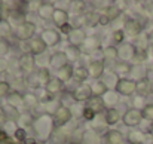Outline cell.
I'll list each match as a JSON object with an SVG mask.
<instances>
[{"instance_id":"53","label":"cell","mask_w":153,"mask_h":144,"mask_svg":"<svg viewBox=\"0 0 153 144\" xmlns=\"http://www.w3.org/2000/svg\"><path fill=\"white\" fill-rule=\"evenodd\" d=\"M9 49H10L9 42H7L6 39L0 37V58H4V55L9 52Z\"/></svg>"},{"instance_id":"60","label":"cell","mask_w":153,"mask_h":144,"mask_svg":"<svg viewBox=\"0 0 153 144\" xmlns=\"http://www.w3.org/2000/svg\"><path fill=\"white\" fill-rule=\"evenodd\" d=\"M149 134L153 137V123H152V126H150V129H149Z\"/></svg>"},{"instance_id":"19","label":"cell","mask_w":153,"mask_h":144,"mask_svg":"<svg viewBox=\"0 0 153 144\" xmlns=\"http://www.w3.org/2000/svg\"><path fill=\"white\" fill-rule=\"evenodd\" d=\"M123 134L117 129H110L104 134V144H123Z\"/></svg>"},{"instance_id":"28","label":"cell","mask_w":153,"mask_h":144,"mask_svg":"<svg viewBox=\"0 0 153 144\" xmlns=\"http://www.w3.org/2000/svg\"><path fill=\"white\" fill-rule=\"evenodd\" d=\"M73 71H74V67L71 64H67L65 67H62L61 70L56 71V77L64 83V82H68L70 79H73Z\"/></svg>"},{"instance_id":"46","label":"cell","mask_w":153,"mask_h":144,"mask_svg":"<svg viewBox=\"0 0 153 144\" xmlns=\"http://www.w3.org/2000/svg\"><path fill=\"white\" fill-rule=\"evenodd\" d=\"M70 24L73 28H82L85 25V13L73 15V19H70Z\"/></svg>"},{"instance_id":"17","label":"cell","mask_w":153,"mask_h":144,"mask_svg":"<svg viewBox=\"0 0 153 144\" xmlns=\"http://www.w3.org/2000/svg\"><path fill=\"white\" fill-rule=\"evenodd\" d=\"M6 99H7V104H9V105H12V107H15L16 110H19V108H24V107H25L24 94H21V92H18V91H10V92H9V95L6 96Z\"/></svg>"},{"instance_id":"15","label":"cell","mask_w":153,"mask_h":144,"mask_svg":"<svg viewBox=\"0 0 153 144\" xmlns=\"http://www.w3.org/2000/svg\"><path fill=\"white\" fill-rule=\"evenodd\" d=\"M55 9H56V7L53 6V3H51V1H42L40 6L37 7L36 13H37V16H39L40 19L49 21V19H52V16H53Z\"/></svg>"},{"instance_id":"30","label":"cell","mask_w":153,"mask_h":144,"mask_svg":"<svg viewBox=\"0 0 153 144\" xmlns=\"http://www.w3.org/2000/svg\"><path fill=\"white\" fill-rule=\"evenodd\" d=\"M119 99H120V95L116 91H108L102 96V102H104V105H107V108H113V105L119 104Z\"/></svg>"},{"instance_id":"54","label":"cell","mask_w":153,"mask_h":144,"mask_svg":"<svg viewBox=\"0 0 153 144\" xmlns=\"http://www.w3.org/2000/svg\"><path fill=\"white\" fill-rule=\"evenodd\" d=\"M10 92V85L4 80H0V98L3 96H7Z\"/></svg>"},{"instance_id":"47","label":"cell","mask_w":153,"mask_h":144,"mask_svg":"<svg viewBox=\"0 0 153 144\" xmlns=\"http://www.w3.org/2000/svg\"><path fill=\"white\" fill-rule=\"evenodd\" d=\"M111 39H113V43H114V46L117 45H122L123 43V39H125V31H123V28H120V30H114L113 31V34H111Z\"/></svg>"},{"instance_id":"57","label":"cell","mask_w":153,"mask_h":144,"mask_svg":"<svg viewBox=\"0 0 153 144\" xmlns=\"http://www.w3.org/2000/svg\"><path fill=\"white\" fill-rule=\"evenodd\" d=\"M110 22H111V21H110V19H108L104 13H101V15H100V25H102V27H104V25H108Z\"/></svg>"},{"instance_id":"3","label":"cell","mask_w":153,"mask_h":144,"mask_svg":"<svg viewBox=\"0 0 153 144\" xmlns=\"http://www.w3.org/2000/svg\"><path fill=\"white\" fill-rule=\"evenodd\" d=\"M71 117H73V111H71V108L67 107V105H62V104H61V105L56 108V111L52 114L55 129H59V128H62L64 125H67V123L71 120Z\"/></svg>"},{"instance_id":"27","label":"cell","mask_w":153,"mask_h":144,"mask_svg":"<svg viewBox=\"0 0 153 144\" xmlns=\"http://www.w3.org/2000/svg\"><path fill=\"white\" fill-rule=\"evenodd\" d=\"M146 132L144 131H140V129H132L129 134H128V140L131 144H144L146 141Z\"/></svg>"},{"instance_id":"2","label":"cell","mask_w":153,"mask_h":144,"mask_svg":"<svg viewBox=\"0 0 153 144\" xmlns=\"http://www.w3.org/2000/svg\"><path fill=\"white\" fill-rule=\"evenodd\" d=\"M36 22L34 21H27L25 24H22L21 27H18L13 33L15 39L19 42H30L31 39H34L36 34Z\"/></svg>"},{"instance_id":"51","label":"cell","mask_w":153,"mask_h":144,"mask_svg":"<svg viewBox=\"0 0 153 144\" xmlns=\"http://www.w3.org/2000/svg\"><path fill=\"white\" fill-rule=\"evenodd\" d=\"M141 111H143V119H146V120L153 123V104H147Z\"/></svg>"},{"instance_id":"29","label":"cell","mask_w":153,"mask_h":144,"mask_svg":"<svg viewBox=\"0 0 153 144\" xmlns=\"http://www.w3.org/2000/svg\"><path fill=\"white\" fill-rule=\"evenodd\" d=\"M82 48H83V50H86V52L98 50V49H101V46H100V39L97 36H88Z\"/></svg>"},{"instance_id":"55","label":"cell","mask_w":153,"mask_h":144,"mask_svg":"<svg viewBox=\"0 0 153 144\" xmlns=\"http://www.w3.org/2000/svg\"><path fill=\"white\" fill-rule=\"evenodd\" d=\"M9 70V61L6 58H0V74L6 73Z\"/></svg>"},{"instance_id":"40","label":"cell","mask_w":153,"mask_h":144,"mask_svg":"<svg viewBox=\"0 0 153 144\" xmlns=\"http://www.w3.org/2000/svg\"><path fill=\"white\" fill-rule=\"evenodd\" d=\"M6 134H9L10 137H13V134L19 129V126H18V122L16 120H10V119H7L4 123H3V128H1Z\"/></svg>"},{"instance_id":"23","label":"cell","mask_w":153,"mask_h":144,"mask_svg":"<svg viewBox=\"0 0 153 144\" xmlns=\"http://www.w3.org/2000/svg\"><path fill=\"white\" fill-rule=\"evenodd\" d=\"M68 143V135L59 129H53V132L51 134L49 140H48V144H67Z\"/></svg>"},{"instance_id":"43","label":"cell","mask_w":153,"mask_h":144,"mask_svg":"<svg viewBox=\"0 0 153 144\" xmlns=\"http://www.w3.org/2000/svg\"><path fill=\"white\" fill-rule=\"evenodd\" d=\"M147 58H149V50H147V49L137 48V52H135V55H134V59H132V61L138 65V64H143Z\"/></svg>"},{"instance_id":"22","label":"cell","mask_w":153,"mask_h":144,"mask_svg":"<svg viewBox=\"0 0 153 144\" xmlns=\"http://www.w3.org/2000/svg\"><path fill=\"white\" fill-rule=\"evenodd\" d=\"M62 88H64V83H62L58 77H52L51 82L45 86V91L51 96H53V95H56V94H59V92L62 91Z\"/></svg>"},{"instance_id":"32","label":"cell","mask_w":153,"mask_h":144,"mask_svg":"<svg viewBox=\"0 0 153 144\" xmlns=\"http://www.w3.org/2000/svg\"><path fill=\"white\" fill-rule=\"evenodd\" d=\"M25 85H27L28 88H31V89H40L42 85H40V79H39L37 70L25 76Z\"/></svg>"},{"instance_id":"44","label":"cell","mask_w":153,"mask_h":144,"mask_svg":"<svg viewBox=\"0 0 153 144\" xmlns=\"http://www.w3.org/2000/svg\"><path fill=\"white\" fill-rule=\"evenodd\" d=\"M12 143H15V144L27 143V132H25V129L19 128V129L13 134V137H12Z\"/></svg>"},{"instance_id":"42","label":"cell","mask_w":153,"mask_h":144,"mask_svg":"<svg viewBox=\"0 0 153 144\" xmlns=\"http://www.w3.org/2000/svg\"><path fill=\"white\" fill-rule=\"evenodd\" d=\"M37 73H39V79H40V85L45 88V86L51 82V79H52L51 73H49V68H46V67L39 68V70H37Z\"/></svg>"},{"instance_id":"14","label":"cell","mask_w":153,"mask_h":144,"mask_svg":"<svg viewBox=\"0 0 153 144\" xmlns=\"http://www.w3.org/2000/svg\"><path fill=\"white\" fill-rule=\"evenodd\" d=\"M117 50H119V59L128 62V61H132L134 59V55L137 52V48H135L134 43H125L123 42L122 45L117 46Z\"/></svg>"},{"instance_id":"9","label":"cell","mask_w":153,"mask_h":144,"mask_svg":"<svg viewBox=\"0 0 153 144\" xmlns=\"http://www.w3.org/2000/svg\"><path fill=\"white\" fill-rule=\"evenodd\" d=\"M6 21L12 25V28L16 30L18 27H21L22 24H25L28 19H27L25 10H18V9H15V10H9V12H7Z\"/></svg>"},{"instance_id":"56","label":"cell","mask_w":153,"mask_h":144,"mask_svg":"<svg viewBox=\"0 0 153 144\" xmlns=\"http://www.w3.org/2000/svg\"><path fill=\"white\" fill-rule=\"evenodd\" d=\"M71 31H73V27H71L70 22L65 24V25H62V27H59V33H62V34H65V36H68Z\"/></svg>"},{"instance_id":"59","label":"cell","mask_w":153,"mask_h":144,"mask_svg":"<svg viewBox=\"0 0 153 144\" xmlns=\"http://www.w3.org/2000/svg\"><path fill=\"white\" fill-rule=\"evenodd\" d=\"M1 119H4V110H3V107L0 105V120Z\"/></svg>"},{"instance_id":"48","label":"cell","mask_w":153,"mask_h":144,"mask_svg":"<svg viewBox=\"0 0 153 144\" xmlns=\"http://www.w3.org/2000/svg\"><path fill=\"white\" fill-rule=\"evenodd\" d=\"M70 6H71V10H73V13H74V15L85 13V6H86V3H85V1H71V3H70Z\"/></svg>"},{"instance_id":"26","label":"cell","mask_w":153,"mask_h":144,"mask_svg":"<svg viewBox=\"0 0 153 144\" xmlns=\"http://www.w3.org/2000/svg\"><path fill=\"white\" fill-rule=\"evenodd\" d=\"M102 50H104V62L110 61V62L113 64V62L117 61V58H119L117 46H114V45H108V46H105Z\"/></svg>"},{"instance_id":"49","label":"cell","mask_w":153,"mask_h":144,"mask_svg":"<svg viewBox=\"0 0 153 144\" xmlns=\"http://www.w3.org/2000/svg\"><path fill=\"white\" fill-rule=\"evenodd\" d=\"M82 117H83L85 120L91 122V120H94V119L97 117V113H95V111H94L91 107L85 105V107H83V110H82Z\"/></svg>"},{"instance_id":"24","label":"cell","mask_w":153,"mask_h":144,"mask_svg":"<svg viewBox=\"0 0 153 144\" xmlns=\"http://www.w3.org/2000/svg\"><path fill=\"white\" fill-rule=\"evenodd\" d=\"M120 117H122V114H120V111H119L116 107L107 108V110H105V114H104V122H105L107 125H116V123L120 120Z\"/></svg>"},{"instance_id":"41","label":"cell","mask_w":153,"mask_h":144,"mask_svg":"<svg viewBox=\"0 0 153 144\" xmlns=\"http://www.w3.org/2000/svg\"><path fill=\"white\" fill-rule=\"evenodd\" d=\"M16 122H18V126H19V128L25 129V126H33L34 119H33L28 113H22V114H19V117H18Z\"/></svg>"},{"instance_id":"33","label":"cell","mask_w":153,"mask_h":144,"mask_svg":"<svg viewBox=\"0 0 153 144\" xmlns=\"http://www.w3.org/2000/svg\"><path fill=\"white\" fill-rule=\"evenodd\" d=\"M64 53H65V56H67L68 62H73V61H77V59L80 58L82 50H80V48H77V46L67 45V46H65V49H64Z\"/></svg>"},{"instance_id":"21","label":"cell","mask_w":153,"mask_h":144,"mask_svg":"<svg viewBox=\"0 0 153 144\" xmlns=\"http://www.w3.org/2000/svg\"><path fill=\"white\" fill-rule=\"evenodd\" d=\"M137 82V89H135V94L137 95H143L147 96L152 92V82L146 77V79H141V80H135Z\"/></svg>"},{"instance_id":"4","label":"cell","mask_w":153,"mask_h":144,"mask_svg":"<svg viewBox=\"0 0 153 144\" xmlns=\"http://www.w3.org/2000/svg\"><path fill=\"white\" fill-rule=\"evenodd\" d=\"M137 89V82L131 79H117L114 85V91L122 96H131L135 94Z\"/></svg>"},{"instance_id":"61","label":"cell","mask_w":153,"mask_h":144,"mask_svg":"<svg viewBox=\"0 0 153 144\" xmlns=\"http://www.w3.org/2000/svg\"><path fill=\"white\" fill-rule=\"evenodd\" d=\"M27 144H39V141H28Z\"/></svg>"},{"instance_id":"18","label":"cell","mask_w":153,"mask_h":144,"mask_svg":"<svg viewBox=\"0 0 153 144\" xmlns=\"http://www.w3.org/2000/svg\"><path fill=\"white\" fill-rule=\"evenodd\" d=\"M52 21H53V24H55L58 28H59V27H62V25H65V24H68V22H70L68 12H67L65 9L56 7V9H55V12H53Z\"/></svg>"},{"instance_id":"52","label":"cell","mask_w":153,"mask_h":144,"mask_svg":"<svg viewBox=\"0 0 153 144\" xmlns=\"http://www.w3.org/2000/svg\"><path fill=\"white\" fill-rule=\"evenodd\" d=\"M10 31H12V25H10L6 19L1 21V22H0V36L4 39V36H7Z\"/></svg>"},{"instance_id":"39","label":"cell","mask_w":153,"mask_h":144,"mask_svg":"<svg viewBox=\"0 0 153 144\" xmlns=\"http://www.w3.org/2000/svg\"><path fill=\"white\" fill-rule=\"evenodd\" d=\"M88 107H91L97 114H98V111H102L104 110V102H102V98H100V96H92L89 101H88Z\"/></svg>"},{"instance_id":"13","label":"cell","mask_w":153,"mask_h":144,"mask_svg":"<svg viewBox=\"0 0 153 144\" xmlns=\"http://www.w3.org/2000/svg\"><path fill=\"white\" fill-rule=\"evenodd\" d=\"M86 31L83 28H73V31L67 36V40H68V45L71 46H77V48H82L85 40H86Z\"/></svg>"},{"instance_id":"7","label":"cell","mask_w":153,"mask_h":144,"mask_svg":"<svg viewBox=\"0 0 153 144\" xmlns=\"http://www.w3.org/2000/svg\"><path fill=\"white\" fill-rule=\"evenodd\" d=\"M123 31H125L126 36L137 39L138 36L143 34V24L135 18H128L123 24Z\"/></svg>"},{"instance_id":"1","label":"cell","mask_w":153,"mask_h":144,"mask_svg":"<svg viewBox=\"0 0 153 144\" xmlns=\"http://www.w3.org/2000/svg\"><path fill=\"white\" fill-rule=\"evenodd\" d=\"M33 131H34V135L37 137V140H49L51 134L53 132L55 126H53V119L51 117L49 113H43V114H39V117L34 119V123H33Z\"/></svg>"},{"instance_id":"12","label":"cell","mask_w":153,"mask_h":144,"mask_svg":"<svg viewBox=\"0 0 153 144\" xmlns=\"http://www.w3.org/2000/svg\"><path fill=\"white\" fill-rule=\"evenodd\" d=\"M40 39L45 42L46 46H55L61 40V33L55 28H45L40 33Z\"/></svg>"},{"instance_id":"35","label":"cell","mask_w":153,"mask_h":144,"mask_svg":"<svg viewBox=\"0 0 153 144\" xmlns=\"http://www.w3.org/2000/svg\"><path fill=\"white\" fill-rule=\"evenodd\" d=\"M85 25L86 27H97V25H100V15H98V12H95V10L86 12L85 13Z\"/></svg>"},{"instance_id":"20","label":"cell","mask_w":153,"mask_h":144,"mask_svg":"<svg viewBox=\"0 0 153 144\" xmlns=\"http://www.w3.org/2000/svg\"><path fill=\"white\" fill-rule=\"evenodd\" d=\"M28 43H30V52H31L34 56H36V55H42V53L46 50V48H48V46L45 45V42L40 39V36L31 39Z\"/></svg>"},{"instance_id":"58","label":"cell","mask_w":153,"mask_h":144,"mask_svg":"<svg viewBox=\"0 0 153 144\" xmlns=\"http://www.w3.org/2000/svg\"><path fill=\"white\" fill-rule=\"evenodd\" d=\"M114 4H116L120 10H125L126 6H128V1H114Z\"/></svg>"},{"instance_id":"50","label":"cell","mask_w":153,"mask_h":144,"mask_svg":"<svg viewBox=\"0 0 153 144\" xmlns=\"http://www.w3.org/2000/svg\"><path fill=\"white\" fill-rule=\"evenodd\" d=\"M146 101V96H143V95H135L134 96V108H137V110H143L147 104L144 102Z\"/></svg>"},{"instance_id":"45","label":"cell","mask_w":153,"mask_h":144,"mask_svg":"<svg viewBox=\"0 0 153 144\" xmlns=\"http://www.w3.org/2000/svg\"><path fill=\"white\" fill-rule=\"evenodd\" d=\"M3 110H4V116H7L10 120H18V117H19V111H18L15 107L6 104V105L3 107Z\"/></svg>"},{"instance_id":"6","label":"cell","mask_w":153,"mask_h":144,"mask_svg":"<svg viewBox=\"0 0 153 144\" xmlns=\"http://www.w3.org/2000/svg\"><path fill=\"white\" fill-rule=\"evenodd\" d=\"M71 96H73V101H76V102L89 101V99L94 96L91 85H88V83H80V85L71 92Z\"/></svg>"},{"instance_id":"25","label":"cell","mask_w":153,"mask_h":144,"mask_svg":"<svg viewBox=\"0 0 153 144\" xmlns=\"http://www.w3.org/2000/svg\"><path fill=\"white\" fill-rule=\"evenodd\" d=\"M73 77H74V80L79 82V85H80V83H86V79L89 77L88 67H85V65H77V67H74Z\"/></svg>"},{"instance_id":"37","label":"cell","mask_w":153,"mask_h":144,"mask_svg":"<svg viewBox=\"0 0 153 144\" xmlns=\"http://www.w3.org/2000/svg\"><path fill=\"white\" fill-rule=\"evenodd\" d=\"M83 144H98V132L94 128L85 131V134H83Z\"/></svg>"},{"instance_id":"36","label":"cell","mask_w":153,"mask_h":144,"mask_svg":"<svg viewBox=\"0 0 153 144\" xmlns=\"http://www.w3.org/2000/svg\"><path fill=\"white\" fill-rule=\"evenodd\" d=\"M24 101H25L27 108H34L37 104H40V99H39L36 92H25L24 94Z\"/></svg>"},{"instance_id":"34","label":"cell","mask_w":153,"mask_h":144,"mask_svg":"<svg viewBox=\"0 0 153 144\" xmlns=\"http://www.w3.org/2000/svg\"><path fill=\"white\" fill-rule=\"evenodd\" d=\"M122 12H123V10H120L114 3H111V4H108V6L105 7L104 15H105L110 21H116V19H119V16L122 15Z\"/></svg>"},{"instance_id":"10","label":"cell","mask_w":153,"mask_h":144,"mask_svg":"<svg viewBox=\"0 0 153 144\" xmlns=\"http://www.w3.org/2000/svg\"><path fill=\"white\" fill-rule=\"evenodd\" d=\"M132 67H134L132 64L117 59V61L113 64L111 71H113V74H114L116 77H119V79H126V77L132 73Z\"/></svg>"},{"instance_id":"5","label":"cell","mask_w":153,"mask_h":144,"mask_svg":"<svg viewBox=\"0 0 153 144\" xmlns=\"http://www.w3.org/2000/svg\"><path fill=\"white\" fill-rule=\"evenodd\" d=\"M122 120H123L125 126L135 129V128L141 123V120H143V111H141V110H137V108H134V107H131V108H128V110L125 111Z\"/></svg>"},{"instance_id":"62","label":"cell","mask_w":153,"mask_h":144,"mask_svg":"<svg viewBox=\"0 0 153 144\" xmlns=\"http://www.w3.org/2000/svg\"><path fill=\"white\" fill-rule=\"evenodd\" d=\"M152 94H153V82H152Z\"/></svg>"},{"instance_id":"11","label":"cell","mask_w":153,"mask_h":144,"mask_svg":"<svg viewBox=\"0 0 153 144\" xmlns=\"http://www.w3.org/2000/svg\"><path fill=\"white\" fill-rule=\"evenodd\" d=\"M67 64H70V62H68V59H67L64 50H58V52L52 53L51 56H49V64H48V67H49L51 70L58 71V70H61L62 67H65Z\"/></svg>"},{"instance_id":"16","label":"cell","mask_w":153,"mask_h":144,"mask_svg":"<svg viewBox=\"0 0 153 144\" xmlns=\"http://www.w3.org/2000/svg\"><path fill=\"white\" fill-rule=\"evenodd\" d=\"M104 70H105V64L104 61H91L88 64V71H89V77L98 80L104 74Z\"/></svg>"},{"instance_id":"38","label":"cell","mask_w":153,"mask_h":144,"mask_svg":"<svg viewBox=\"0 0 153 144\" xmlns=\"http://www.w3.org/2000/svg\"><path fill=\"white\" fill-rule=\"evenodd\" d=\"M147 73H149V70L146 68V67H143V64H138V65H134L132 67V76H134V79H137V80H141V79H146L147 77Z\"/></svg>"},{"instance_id":"31","label":"cell","mask_w":153,"mask_h":144,"mask_svg":"<svg viewBox=\"0 0 153 144\" xmlns=\"http://www.w3.org/2000/svg\"><path fill=\"white\" fill-rule=\"evenodd\" d=\"M91 88H92V94H94V96H100V98H102V96L110 91L108 86H107L102 80H95V82L91 85Z\"/></svg>"},{"instance_id":"8","label":"cell","mask_w":153,"mask_h":144,"mask_svg":"<svg viewBox=\"0 0 153 144\" xmlns=\"http://www.w3.org/2000/svg\"><path fill=\"white\" fill-rule=\"evenodd\" d=\"M18 65L21 71L30 74L36 71V56L33 53H21L18 58Z\"/></svg>"}]
</instances>
